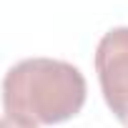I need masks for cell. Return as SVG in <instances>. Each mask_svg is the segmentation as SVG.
<instances>
[{
	"label": "cell",
	"mask_w": 128,
	"mask_h": 128,
	"mask_svg": "<svg viewBox=\"0 0 128 128\" xmlns=\"http://www.w3.org/2000/svg\"><path fill=\"white\" fill-rule=\"evenodd\" d=\"M0 128H38V126L30 123V120L15 118V116H3V118H0Z\"/></svg>",
	"instance_id": "3"
},
{
	"label": "cell",
	"mask_w": 128,
	"mask_h": 128,
	"mask_svg": "<svg viewBox=\"0 0 128 128\" xmlns=\"http://www.w3.org/2000/svg\"><path fill=\"white\" fill-rule=\"evenodd\" d=\"M96 73L108 108L128 126V25L113 28L98 40Z\"/></svg>",
	"instance_id": "2"
},
{
	"label": "cell",
	"mask_w": 128,
	"mask_h": 128,
	"mask_svg": "<svg viewBox=\"0 0 128 128\" xmlns=\"http://www.w3.org/2000/svg\"><path fill=\"white\" fill-rule=\"evenodd\" d=\"M88 96L83 73L66 60L28 58L13 66L3 78L5 116L35 126H55L80 113Z\"/></svg>",
	"instance_id": "1"
}]
</instances>
